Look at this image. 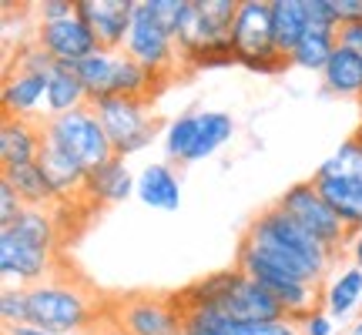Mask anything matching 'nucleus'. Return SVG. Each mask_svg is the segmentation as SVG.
<instances>
[{"mask_svg": "<svg viewBox=\"0 0 362 335\" xmlns=\"http://www.w3.org/2000/svg\"><path fill=\"white\" fill-rule=\"evenodd\" d=\"M185 309H215L221 315H228L235 322L245 325H269L288 319L282 309V302L272 295L265 285H259L255 278H248L242 269H221L211 271L198 282L185 285L178 292Z\"/></svg>", "mask_w": 362, "mask_h": 335, "instance_id": "nucleus-1", "label": "nucleus"}, {"mask_svg": "<svg viewBox=\"0 0 362 335\" xmlns=\"http://www.w3.org/2000/svg\"><path fill=\"white\" fill-rule=\"evenodd\" d=\"M245 238L262 248H269L272 255L282 258L288 269H296L305 282L319 285V288L329 282V275L336 271L339 258H342L336 252H329L319 238H312L298 221H292L282 208L275 205L262 208L259 215L248 221Z\"/></svg>", "mask_w": 362, "mask_h": 335, "instance_id": "nucleus-2", "label": "nucleus"}, {"mask_svg": "<svg viewBox=\"0 0 362 335\" xmlns=\"http://www.w3.org/2000/svg\"><path fill=\"white\" fill-rule=\"evenodd\" d=\"M27 309H30V322L40 329L54 335H74L90 332L107 305L101 302V295H94L88 282L54 271L51 278L27 288Z\"/></svg>", "mask_w": 362, "mask_h": 335, "instance_id": "nucleus-3", "label": "nucleus"}, {"mask_svg": "<svg viewBox=\"0 0 362 335\" xmlns=\"http://www.w3.org/2000/svg\"><path fill=\"white\" fill-rule=\"evenodd\" d=\"M235 269H242L248 278H255L259 285H265L272 295L282 302L285 315L298 322L305 319L312 309L322 305V288L305 282L296 269H288L282 258H275L269 248L248 242L245 235L238 238V252H235Z\"/></svg>", "mask_w": 362, "mask_h": 335, "instance_id": "nucleus-4", "label": "nucleus"}, {"mask_svg": "<svg viewBox=\"0 0 362 335\" xmlns=\"http://www.w3.org/2000/svg\"><path fill=\"white\" fill-rule=\"evenodd\" d=\"M232 51L238 64L259 74H282L288 64L285 54L275 51L272 34V0H242L232 30Z\"/></svg>", "mask_w": 362, "mask_h": 335, "instance_id": "nucleus-5", "label": "nucleus"}, {"mask_svg": "<svg viewBox=\"0 0 362 335\" xmlns=\"http://www.w3.org/2000/svg\"><path fill=\"white\" fill-rule=\"evenodd\" d=\"M44 141L71 155L88 175L107 165L111 158H117L107 131L101 128V121L90 107H81V111H71V114L61 117H47L44 121Z\"/></svg>", "mask_w": 362, "mask_h": 335, "instance_id": "nucleus-6", "label": "nucleus"}, {"mask_svg": "<svg viewBox=\"0 0 362 335\" xmlns=\"http://www.w3.org/2000/svg\"><path fill=\"white\" fill-rule=\"evenodd\" d=\"M90 111L98 114L101 128L115 144V155L128 161L131 155L144 151L158 134V117L151 111V101H134V98H104L94 101Z\"/></svg>", "mask_w": 362, "mask_h": 335, "instance_id": "nucleus-7", "label": "nucleus"}, {"mask_svg": "<svg viewBox=\"0 0 362 335\" xmlns=\"http://www.w3.org/2000/svg\"><path fill=\"white\" fill-rule=\"evenodd\" d=\"M107 312L131 335H181L185 305L178 292H128L107 302Z\"/></svg>", "mask_w": 362, "mask_h": 335, "instance_id": "nucleus-8", "label": "nucleus"}, {"mask_svg": "<svg viewBox=\"0 0 362 335\" xmlns=\"http://www.w3.org/2000/svg\"><path fill=\"white\" fill-rule=\"evenodd\" d=\"M275 208H282L288 218L298 221V225H302L312 238H319L329 252L346 255L352 235L346 232V225L339 221L336 211L325 205V198L319 194V188H315V181H312V178L288 184V188L275 198Z\"/></svg>", "mask_w": 362, "mask_h": 335, "instance_id": "nucleus-9", "label": "nucleus"}, {"mask_svg": "<svg viewBox=\"0 0 362 335\" xmlns=\"http://www.w3.org/2000/svg\"><path fill=\"white\" fill-rule=\"evenodd\" d=\"M124 54L131 61H138L144 71H151L155 78H161L165 84H171L178 74V44L168 30L158 27L148 0H138V7H134V24H131V34L124 40Z\"/></svg>", "mask_w": 362, "mask_h": 335, "instance_id": "nucleus-10", "label": "nucleus"}, {"mask_svg": "<svg viewBox=\"0 0 362 335\" xmlns=\"http://www.w3.org/2000/svg\"><path fill=\"white\" fill-rule=\"evenodd\" d=\"M54 271H61V258L57 252L37 248L27 242L13 228H0V275L7 285L17 288H30V285L51 278Z\"/></svg>", "mask_w": 362, "mask_h": 335, "instance_id": "nucleus-11", "label": "nucleus"}, {"mask_svg": "<svg viewBox=\"0 0 362 335\" xmlns=\"http://www.w3.org/2000/svg\"><path fill=\"white\" fill-rule=\"evenodd\" d=\"M138 0H78L81 20L90 27L101 51H124Z\"/></svg>", "mask_w": 362, "mask_h": 335, "instance_id": "nucleus-12", "label": "nucleus"}, {"mask_svg": "<svg viewBox=\"0 0 362 335\" xmlns=\"http://www.w3.org/2000/svg\"><path fill=\"white\" fill-rule=\"evenodd\" d=\"M34 40L51 54L57 64L67 67H78L94 51H101L94 34H90V27L81 20V13L67 17V20H57V24H34Z\"/></svg>", "mask_w": 362, "mask_h": 335, "instance_id": "nucleus-13", "label": "nucleus"}, {"mask_svg": "<svg viewBox=\"0 0 362 335\" xmlns=\"http://www.w3.org/2000/svg\"><path fill=\"white\" fill-rule=\"evenodd\" d=\"M37 168L44 171V178L51 184L57 205L64 208H90L88 205V171L74 161L71 155H64L61 148L44 141L37 158Z\"/></svg>", "mask_w": 362, "mask_h": 335, "instance_id": "nucleus-14", "label": "nucleus"}, {"mask_svg": "<svg viewBox=\"0 0 362 335\" xmlns=\"http://www.w3.org/2000/svg\"><path fill=\"white\" fill-rule=\"evenodd\" d=\"M40 148H44V121L34 117H4L0 121V165L21 168L37 165Z\"/></svg>", "mask_w": 362, "mask_h": 335, "instance_id": "nucleus-15", "label": "nucleus"}, {"mask_svg": "<svg viewBox=\"0 0 362 335\" xmlns=\"http://www.w3.org/2000/svg\"><path fill=\"white\" fill-rule=\"evenodd\" d=\"M44 98H47V78L44 74H30V71H11L0 88V104H4V117H34L44 121Z\"/></svg>", "mask_w": 362, "mask_h": 335, "instance_id": "nucleus-16", "label": "nucleus"}, {"mask_svg": "<svg viewBox=\"0 0 362 335\" xmlns=\"http://www.w3.org/2000/svg\"><path fill=\"white\" fill-rule=\"evenodd\" d=\"M138 201L155 211H178L181 208V178L168 161H155L138 171Z\"/></svg>", "mask_w": 362, "mask_h": 335, "instance_id": "nucleus-17", "label": "nucleus"}, {"mask_svg": "<svg viewBox=\"0 0 362 335\" xmlns=\"http://www.w3.org/2000/svg\"><path fill=\"white\" fill-rule=\"evenodd\" d=\"M138 188V175H131V168L124 158H111L107 165H101L98 171L88 175V205L101 208V205H117L131 198Z\"/></svg>", "mask_w": 362, "mask_h": 335, "instance_id": "nucleus-18", "label": "nucleus"}, {"mask_svg": "<svg viewBox=\"0 0 362 335\" xmlns=\"http://www.w3.org/2000/svg\"><path fill=\"white\" fill-rule=\"evenodd\" d=\"M349 235L362 232V178H312Z\"/></svg>", "mask_w": 362, "mask_h": 335, "instance_id": "nucleus-19", "label": "nucleus"}, {"mask_svg": "<svg viewBox=\"0 0 362 335\" xmlns=\"http://www.w3.org/2000/svg\"><path fill=\"white\" fill-rule=\"evenodd\" d=\"M81 107H90L88 90L81 84L78 71L67 64H57L47 74V98H44V121L47 117H61L71 114V111H81Z\"/></svg>", "mask_w": 362, "mask_h": 335, "instance_id": "nucleus-20", "label": "nucleus"}, {"mask_svg": "<svg viewBox=\"0 0 362 335\" xmlns=\"http://www.w3.org/2000/svg\"><path fill=\"white\" fill-rule=\"evenodd\" d=\"M362 305V271L356 265H339L322 285V309L332 319H346Z\"/></svg>", "mask_w": 362, "mask_h": 335, "instance_id": "nucleus-21", "label": "nucleus"}, {"mask_svg": "<svg viewBox=\"0 0 362 335\" xmlns=\"http://www.w3.org/2000/svg\"><path fill=\"white\" fill-rule=\"evenodd\" d=\"M13 232L34 242L37 248H47V252H57L61 242H64V218H61V208H24V215L11 225Z\"/></svg>", "mask_w": 362, "mask_h": 335, "instance_id": "nucleus-22", "label": "nucleus"}, {"mask_svg": "<svg viewBox=\"0 0 362 335\" xmlns=\"http://www.w3.org/2000/svg\"><path fill=\"white\" fill-rule=\"evenodd\" d=\"M272 34H275V51L288 54L296 51V44L309 34V13L305 0H272Z\"/></svg>", "mask_w": 362, "mask_h": 335, "instance_id": "nucleus-23", "label": "nucleus"}, {"mask_svg": "<svg viewBox=\"0 0 362 335\" xmlns=\"http://www.w3.org/2000/svg\"><path fill=\"white\" fill-rule=\"evenodd\" d=\"M322 88L336 98H359L362 101V54L349 47H336L322 71Z\"/></svg>", "mask_w": 362, "mask_h": 335, "instance_id": "nucleus-24", "label": "nucleus"}, {"mask_svg": "<svg viewBox=\"0 0 362 335\" xmlns=\"http://www.w3.org/2000/svg\"><path fill=\"white\" fill-rule=\"evenodd\" d=\"M117 57L121 51H94L88 61H81L78 71L81 84L88 90V101H104V98H115V74H117Z\"/></svg>", "mask_w": 362, "mask_h": 335, "instance_id": "nucleus-25", "label": "nucleus"}, {"mask_svg": "<svg viewBox=\"0 0 362 335\" xmlns=\"http://www.w3.org/2000/svg\"><path fill=\"white\" fill-rule=\"evenodd\" d=\"M232 134H235L232 114H225V111H198V134H194V144L188 151V165L211 158L225 141H232Z\"/></svg>", "mask_w": 362, "mask_h": 335, "instance_id": "nucleus-26", "label": "nucleus"}, {"mask_svg": "<svg viewBox=\"0 0 362 335\" xmlns=\"http://www.w3.org/2000/svg\"><path fill=\"white\" fill-rule=\"evenodd\" d=\"M4 178L13 184V192L21 194V201L27 208H54L57 198H54L51 184L44 178V171L37 165H21V168H7Z\"/></svg>", "mask_w": 362, "mask_h": 335, "instance_id": "nucleus-27", "label": "nucleus"}, {"mask_svg": "<svg viewBox=\"0 0 362 335\" xmlns=\"http://www.w3.org/2000/svg\"><path fill=\"white\" fill-rule=\"evenodd\" d=\"M336 47H339V34H319V30H309V34L296 44V51L288 54V64L302 67V71H319V74H322Z\"/></svg>", "mask_w": 362, "mask_h": 335, "instance_id": "nucleus-28", "label": "nucleus"}, {"mask_svg": "<svg viewBox=\"0 0 362 335\" xmlns=\"http://www.w3.org/2000/svg\"><path fill=\"white\" fill-rule=\"evenodd\" d=\"M181 335H255V325L235 322L215 309H185V332Z\"/></svg>", "mask_w": 362, "mask_h": 335, "instance_id": "nucleus-29", "label": "nucleus"}, {"mask_svg": "<svg viewBox=\"0 0 362 335\" xmlns=\"http://www.w3.org/2000/svg\"><path fill=\"white\" fill-rule=\"evenodd\" d=\"M312 178H362V148L356 138H346L322 165L312 171Z\"/></svg>", "mask_w": 362, "mask_h": 335, "instance_id": "nucleus-30", "label": "nucleus"}, {"mask_svg": "<svg viewBox=\"0 0 362 335\" xmlns=\"http://www.w3.org/2000/svg\"><path fill=\"white\" fill-rule=\"evenodd\" d=\"M194 134H198V111L178 114L165 128V155H168V165H188V151H192V144H194Z\"/></svg>", "mask_w": 362, "mask_h": 335, "instance_id": "nucleus-31", "label": "nucleus"}, {"mask_svg": "<svg viewBox=\"0 0 362 335\" xmlns=\"http://www.w3.org/2000/svg\"><path fill=\"white\" fill-rule=\"evenodd\" d=\"M54 67H57V61L34 40V34L21 40L17 51L11 54V71H30V74H44V78H47Z\"/></svg>", "mask_w": 362, "mask_h": 335, "instance_id": "nucleus-32", "label": "nucleus"}, {"mask_svg": "<svg viewBox=\"0 0 362 335\" xmlns=\"http://www.w3.org/2000/svg\"><path fill=\"white\" fill-rule=\"evenodd\" d=\"M0 319H4V329L30 322V309H27V288L4 285V295H0Z\"/></svg>", "mask_w": 362, "mask_h": 335, "instance_id": "nucleus-33", "label": "nucleus"}, {"mask_svg": "<svg viewBox=\"0 0 362 335\" xmlns=\"http://www.w3.org/2000/svg\"><path fill=\"white\" fill-rule=\"evenodd\" d=\"M188 4H192V0H148L151 17L158 20L161 30H168L171 37H178L181 20H185V13H188Z\"/></svg>", "mask_w": 362, "mask_h": 335, "instance_id": "nucleus-34", "label": "nucleus"}, {"mask_svg": "<svg viewBox=\"0 0 362 335\" xmlns=\"http://www.w3.org/2000/svg\"><path fill=\"white\" fill-rule=\"evenodd\" d=\"M74 13H78V0H40V4H34L37 24H57V20H67Z\"/></svg>", "mask_w": 362, "mask_h": 335, "instance_id": "nucleus-35", "label": "nucleus"}, {"mask_svg": "<svg viewBox=\"0 0 362 335\" xmlns=\"http://www.w3.org/2000/svg\"><path fill=\"white\" fill-rule=\"evenodd\" d=\"M24 201H21V194L13 192V184L7 178H0V228H11L13 221L24 215Z\"/></svg>", "mask_w": 362, "mask_h": 335, "instance_id": "nucleus-36", "label": "nucleus"}, {"mask_svg": "<svg viewBox=\"0 0 362 335\" xmlns=\"http://www.w3.org/2000/svg\"><path fill=\"white\" fill-rule=\"evenodd\" d=\"M298 332L302 335H336V319L319 305V309H312L305 319H298Z\"/></svg>", "mask_w": 362, "mask_h": 335, "instance_id": "nucleus-37", "label": "nucleus"}, {"mask_svg": "<svg viewBox=\"0 0 362 335\" xmlns=\"http://www.w3.org/2000/svg\"><path fill=\"white\" fill-rule=\"evenodd\" d=\"M339 17V27L342 24H359L362 20V0H332Z\"/></svg>", "mask_w": 362, "mask_h": 335, "instance_id": "nucleus-38", "label": "nucleus"}, {"mask_svg": "<svg viewBox=\"0 0 362 335\" xmlns=\"http://www.w3.org/2000/svg\"><path fill=\"white\" fill-rule=\"evenodd\" d=\"M339 47H349V51L362 54V20L359 24H342L339 27Z\"/></svg>", "mask_w": 362, "mask_h": 335, "instance_id": "nucleus-39", "label": "nucleus"}, {"mask_svg": "<svg viewBox=\"0 0 362 335\" xmlns=\"http://www.w3.org/2000/svg\"><path fill=\"white\" fill-rule=\"evenodd\" d=\"M90 335H131V332H128V329H124L121 322H117V319L111 315V312L104 309V315L98 319V325L90 329Z\"/></svg>", "mask_w": 362, "mask_h": 335, "instance_id": "nucleus-40", "label": "nucleus"}, {"mask_svg": "<svg viewBox=\"0 0 362 335\" xmlns=\"http://www.w3.org/2000/svg\"><path fill=\"white\" fill-rule=\"evenodd\" d=\"M255 335H302V332H298V322H292V319H282V322L255 325Z\"/></svg>", "mask_w": 362, "mask_h": 335, "instance_id": "nucleus-41", "label": "nucleus"}, {"mask_svg": "<svg viewBox=\"0 0 362 335\" xmlns=\"http://www.w3.org/2000/svg\"><path fill=\"white\" fill-rule=\"evenodd\" d=\"M4 335H54L47 329H40L34 322H24V325H11V329H4Z\"/></svg>", "mask_w": 362, "mask_h": 335, "instance_id": "nucleus-42", "label": "nucleus"}, {"mask_svg": "<svg viewBox=\"0 0 362 335\" xmlns=\"http://www.w3.org/2000/svg\"><path fill=\"white\" fill-rule=\"evenodd\" d=\"M346 255L352 258V265L362 271V232L359 235H352L349 238V248H346Z\"/></svg>", "mask_w": 362, "mask_h": 335, "instance_id": "nucleus-43", "label": "nucleus"}, {"mask_svg": "<svg viewBox=\"0 0 362 335\" xmlns=\"http://www.w3.org/2000/svg\"><path fill=\"white\" fill-rule=\"evenodd\" d=\"M349 335H362V315L356 319V325H352V332H349Z\"/></svg>", "mask_w": 362, "mask_h": 335, "instance_id": "nucleus-44", "label": "nucleus"}, {"mask_svg": "<svg viewBox=\"0 0 362 335\" xmlns=\"http://www.w3.org/2000/svg\"><path fill=\"white\" fill-rule=\"evenodd\" d=\"M352 138H356V141H359V148H362V121H359V128L352 131Z\"/></svg>", "mask_w": 362, "mask_h": 335, "instance_id": "nucleus-45", "label": "nucleus"}, {"mask_svg": "<svg viewBox=\"0 0 362 335\" xmlns=\"http://www.w3.org/2000/svg\"><path fill=\"white\" fill-rule=\"evenodd\" d=\"M74 335H84V332H74Z\"/></svg>", "mask_w": 362, "mask_h": 335, "instance_id": "nucleus-46", "label": "nucleus"}]
</instances>
